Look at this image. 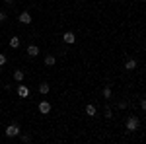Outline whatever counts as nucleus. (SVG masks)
Masks as SVG:
<instances>
[{
    "instance_id": "f257e3e1",
    "label": "nucleus",
    "mask_w": 146,
    "mask_h": 144,
    "mask_svg": "<svg viewBox=\"0 0 146 144\" xmlns=\"http://www.w3.org/2000/svg\"><path fill=\"white\" fill-rule=\"evenodd\" d=\"M138 129V119L136 117H129L127 119V131H136Z\"/></svg>"
},
{
    "instance_id": "f03ea898",
    "label": "nucleus",
    "mask_w": 146,
    "mask_h": 144,
    "mask_svg": "<svg viewBox=\"0 0 146 144\" xmlns=\"http://www.w3.org/2000/svg\"><path fill=\"white\" fill-rule=\"evenodd\" d=\"M6 136H20V127H18V125H8Z\"/></svg>"
},
{
    "instance_id": "7ed1b4c3",
    "label": "nucleus",
    "mask_w": 146,
    "mask_h": 144,
    "mask_svg": "<svg viewBox=\"0 0 146 144\" xmlns=\"http://www.w3.org/2000/svg\"><path fill=\"white\" fill-rule=\"evenodd\" d=\"M18 96H20V98H27V96H29V88L23 86V84H20V86H18Z\"/></svg>"
},
{
    "instance_id": "20e7f679",
    "label": "nucleus",
    "mask_w": 146,
    "mask_h": 144,
    "mask_svg": "<svg viewBox=\"0 0 146 144\" xmlns=\"http://www.w3.org/2000/svg\"><path fill=\"white\" fill-rule=\"evenodd\" d=\"M62 39H64V43H74V41H76V37H74V33H72V31H66V33L62 35Z\"/></svg>"
},
{
    "instance_id": "39448f33",
    "label": "nucleus",
    "mask_w": 146,
    "mask_h": 144,
    "mask_svg": "<svg viewBox=\"0 0 146 144\" xmlns=\"http://www.w3.org/2000/svg\"><path fill=\"white\" fill-rule=\"evenodd\" d=\"M39 111L47 115V113L51 111V103H49V101H41V103H39Z\"/></svg>"
},
{
    "instance_id": "423d86ee",
    "label": "nucleus",
    "mask_w": 146,
    "mask_h": 144,
    "mask_svg": "<svg viewBox=\"0 0 146 144\" xmlns=\"http://www.w3.org/2000/svg\"><path fill=\"white\" fill-rule=\"evenodd\" d=\"M27 55L29 56H37L39 55V47H37V45H29V47H27Z\"/></svg>"
},
{
    "instance_id": "0eeeda50",
    "label": "nucleus",
    "mask_w": 146,
    "mask_h": 144,
    "mask_svg": "<svg viewBox=\"0 0 146 144\" xmlns=\"http://www.w3.org/2000/svg\"><path fill=\"white\" fill-rule=\"evenodd\" d=\"M20 22L25 23V25H27V23H31V16H29L27 12H22V14H20Z\"/></svg>"
},
{
    "instance_id": "6e6552de",
    "label": "nucleus",
    "mask_w": 146,
    "mask_h": 144,
    "mask_svg": "<svg viewBox=\"0 0 146 144\" xmlns=\"http://www.w3.org/2000/svg\"><path fill=\"white\" fill-rule=\"evenodd\" d=\"M10 47L12 49H18L20 47V37H10Z\"/></svg>"
},
{
    "instance_id": "1a4fd4ad",
    "label": "nucleus",
    "mask_w": 146,
    "mask_h": 144,
    "mask_svg": "<svg viewBox=\"0 0 146 144\" xmlns=\"http://www.w3.org/2000/svg\"><path fill=\"white\" fill-rule=\"evenodd\" d=\"M55 62H56V58H55V56H53V55L45 56V64H47V66H53V64H55Z\"/></svg>"
},
{
    "instance_id": "9d476101",
    "label": "nucleus",
    "mask_w": 146,
    "mask_h": 144,
    "mask_svg": "<svg viewBox=\"0 0 146 144\" xmlns=\"http://www.w3.org/2000/svg\"><path fill=\"white\" fill-rule=\"evenodd\" d=\"M14 80H16V82H22L23 80V70H16V72H14Z\"/></svg>"
},
{
    "instance_id": "9b49d317",
    "label": "nucleus",
    "mask_w": 146,
    "mask_h": 144,
    "mask_svg": "<svg viewBox=\"0 0 146 144\" xmlns=\"http://www.w3.org/2000/svg\"><path fill=\"white\" fill-rule=\"evenodd\" d=\"M86 113H88V117H94L96 115V105H86Z\"/></svg>"
},
{
    "instance_id": "f8f14e48",
    "label": "nucleus",
    "mask_w": 146,
    "mask_h": 144,
    "mask_svg": "<svg viewBox=\"0 0 146 144\" xmlns=\"http://www.w3.org/2000/svg\"><path fill=\"white\" fill-rule=\"evenodd\" d=\"M125 68H127V70H135V68H136V60H127Z\"/></svg>"
},
{
    "instance_id": "ddd939ff",
    "label": "nucleus",
    "mask_w": 146,
    "mask_h": 144,
    "mask_svg": "<svg viewBox=\"0 0 146 144\" xmlns=\"http://www.w3.org/2000/svg\"><path fill=\"white\" fill-rule=\"evenodd\" d=\"M39 92L41 94H49V84H39Z\"/></svg>"
},
{
    "instance_id": "4468645a",
    "label": "nucleus",
    "mask_w": 146,
    "mask_h": 144,
    "mask_svg": "<svg viewBox=\"0 0 146 144\" xmlns=\"http://www.w3.org/2000/svg\"><path fill=\"white\" fill-rule=\"evenodd\" d=\"M103 98H105V100H109V98H111V90H109V88L103 90Z\"/></svg>"
},
{
    "instance_id": "2eb2a0df",
    "label": "nucleus",
    "mask_w": 146,
    "mask_h": 144,
    "mask_svg": "<svg viewBox=\"0 0 146 144\" xmlns=\"http://www.w3.org/2000/svg\"><path fill=\"white\" fill-rule=\"evenodd\" d=\"M2 64H6V55L0 53V66H2Z\"/></svg>"
},
{
    "instance_id": "dca6fc26",
    "label": "nucleus",
    "mask_w": 146,
    "mask_h": 144,
    "mask_svg": "<svg viewBox=\"0 0 146 144\" xmlns=\"http://www.w3.org/2000/svg\"><path fill=\"white\" fill-rule=\"evenodd\" d=\"M4 20H6V14H4V12H0V22H4Z\"/></svg>"
},
{
    "instance_id": "f3484780",
    "label": "nucleus",
    "mask_w": 146,
    "mask_h": 144,
    "mask_svg": "<svg viewBox=\"0 0 146 144\" xmlns=\"http://www.w3.org/2000/svg\"><path fill=\"white\" fill-rule=\"evenodd\" d=\"M4 2H10V0H4Z\"/></svg>"
}]
</instances>
